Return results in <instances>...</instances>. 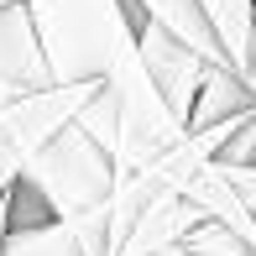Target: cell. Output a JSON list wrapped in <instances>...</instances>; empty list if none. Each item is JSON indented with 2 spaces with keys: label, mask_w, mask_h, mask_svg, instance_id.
<instances>
[{
  "label": "cell",
  "mask_w": 256,
  "mask_h": 256,
  "mask_svg": "<svg viewBox=\"0 0 256 256\" xmlns=\"http://www.w3.org/2000/svg\"><path fill=\"white\" fill-rule=\"evenodd\" d=\"M26 183L42 194L58 225L84 240L89 256H110V220H115V157L104 152L78 120L58 131L26 168Z\"/></svg>",
  "instance_id": "1"
},
{
  "label": "cell",
  "mask_w": 256,
  "mask_h": 256,
  "mask_svg": "<svg viewBox=\"0 0 256 256\" xmlns=\"http://www.w3.org/2000/svg\"><path fill=\"white\" fill-rule=\"evenodd\" d=\"M52 84H104L136 52V10L126 0H26Z\"/></svg>",
  "instance_id": "2"
},
{
  "label": "cell",
  "mask_w": 256,
  "mask_h": 256,
  "mask_svg": "<svg viewBox=\"0 0 256 256\" xmlns=\"http://www.w3.org/2000/svg\"><path fill=\"white\" fill-rule=\"evenodd\" d=\"M104 89L115 94V115H120V131H115V178H136L142 168H152L157 157H168L172 146L188 136V120L172 115V104L157 94L152 74L142 68V52L120 58Z\"/></svg>",
  "instance_id": "3"
},
{
  "label": "cell",
  "mask_w": 256,
  "mask_h": 256,
  "mask_svg": "<svg viewBox=\"0 0 256 256\" xmlns=\"http://www.w3.org/2000/svg\"><path fill=\"white\" fill-rule=\"evenodd\" d=\"M100 89L104 84H52V89H42V94L0 110V209L16 194V183L26 178L32 157H37L58 131H68Z\"/></svg>",
  "instance_id": "4"
},
{
  "label": "cell",
  "mask_w": 256,
  "mask_h": 256,
  "mask_svg": "<svg viewBox=\"0 0 256 256\" xmlns=\"http://www.w3.org/2000/svg\"><path fill=\"white\" fill-rule=\"evenodd\" d=\"M136 52H142V68L152 74L157 94L172 104V115L178 120H194V104H199V89L209 78V58H199L183 37H172V32L152 26V21H142L136 26Z\"/></svg>",
  "instance_id": "5"
},
{
  "label": "cell",
  "mask_w": 256,
  "mask_h": 256,
  "mask_svg": "<svg viewBox=\"0 0 256 256\" xmlns=\"http://www.w3.org/2000/svg\"><path fill=\"white\" fill-rule=\"evenodd\" d=\"M42 89H52V68L37 42L26 0H16V6L0 10V110L42 94Z\"/></svg>",
  "instance_id": "6"
},
{
  "label": "cell",
  "mask_w": 256,
  "mask_h": 256,
  "mask_svg": "<svg viewBox=\"0 0 256 256\" xmlns=\"http://www.w3.org/2000/svg\"><path fill=\"white\" fill-rule=\"evenodd\" d=\"M126 6L136 10V26H142V21H152V26L183 37L194 52L209 58L214 68H230L225 52H220V42H214V32H209V16L199 10V0H126Z\"/></svg>",
  "instance_id": "7"
},
{
  "label": "cell",
  "mask_w": 256,
  "mask_h": 256,
  "mask_svg": "<svg viewBox=\"0 0 256 256\" xmlns=\"http://www.w3.org/2000/svg\"><path fill=\"white\" fill-rule=\"evenodd\" d=\"M199 10L209 16V32H214L225 63L246 84V74L256 63V0H199Z\"/></svg>",
  "instance_id": "8"
},
{
  "label": "cell",
  "mask_w": 256,
  "mask_h": 256,
  "mask_svg": "<svg viewBox=\"0 0 256 256\" xmlns=\"http://www.w3.org/2000/svg\"><path fill=\"white\" fill-rule=\"evenodd\" d=\"M0 256H89V251H84V240H78L68 225L48 220V225L6 230V251Z\"/></svg>",
  "instance_id": "9"
},
{
  "label": "cell",
  "mask_w": 256,
  "mask_h": 256,
  "mask_svg": "<svg viewBox=\"0 0 256 256\" xmlns=\"http://www.w3.org/2000/svg\"><path fill=\"white\" fill-rule=\"evenodd\" d=\"M6 204H10V199H6ZM6 230H10V214L0 209V251H6Z\"/></svg>",
  "instance_id": "10"
}]
</instances>
